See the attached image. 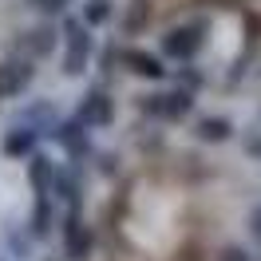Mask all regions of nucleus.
I'll return each mask as SVG.
<instances>
[{
	"label": "nucleus",
	"instance_id": "obj_1",
	"mask_svg": "<svg viewBox=\"0 0 261 261\" xmlns=\"http://www.w3.org/2000/svg\"><path fill=\"white\" fill-rule=\"evenodd\" d=\"M64 36H67L64 71H67V75H80L83 64H87V56H91V36H87V28H83V20H67Z\"/></svg>",
	"mask_w": 261,
	"mask_h": 261
},
{
	"label": "nucleus",
	"instance_id": "obj_2",
	"mask_svg": "<svg viewBox=\"0 0 261 261\" xmlns=\"http://www.w3.org/2000/svg\"><path fill=\"white\" fill-rule=\"evenodd\" d=\"M32 64L28 60H4L0 64V99H20L32 87Z\"/></svg>",
	"mask_w": 261,
	"mask_h": 261
},
{
	"label": "nucleus",
	"instance_id": "obj_3",
	"mask_svg": "<svg viewBox=\"0 0 261 261\" xmlns=\"http://www.w3.org/2000/svg\"><path fill=\"white\" fill-rule=\"evenodd\" d=\"M143 111L163 115V119H186L194 111V95L190 91H166V95H147L143 99Z\"/></svg>",
	"mask_w": 261,
	"mask_h": 261
},
{
	"label": "nucleus",
	"instance_id": "obj_4",
	"mask_svg": "<svg viewBox=\"0 0 261 261\" xmlns=\"http://www.w3.org/2000/svg\"><path fill=\"white\" fill-rule=\"evenodd\" d=\"M202 48V24H186V28H170L163 36V51L174 60H194V51Z\"/></svg>",
	"mask_w": 261,
	"mask_h": 261
},
{
	"label": "nucleus",
	"instance_id": "obj_5",
	"mask_svg": "<svg viewBox=\"0 0 261 261\" xmlns=\"http://www.w3.org/2000/svg\"><path fill=\"white\" fill-rule=\"evenodd\" d=\"M75 119H80L83 127H107L115 119V103L103 91H91V95L80 99V111H75Z\"/></svg>",
	"mask_w": 261,
	"mask_h": 261
},
{
	"label": "nucleus",
	"instance_id": "obj_6",
	"mask_svg": "<svg viewBox=\"0 0 261 261\" xmlns=\"http://www.w3.org/2000/svg\"><path fill=\"white\" fill-rule=\"evenodd\" d=\"M64 249H67V261H83L91 253V233L83 229V222L75 214H67V226H64Z\"/></svg>",
	"mask_w": 261,
	"mask_h": 261
},
{
	"label": "nucleus",
	"instance_id": "obj_7",
	"mask_svg": "<svg viewBox=\"0 0 261 261\" xmlns=\"http://www.w3.org/2000/svg\"><path fill=\"white\" fill-rule=\"evenodd\" d=\"M36 139H40V130H36L32 123H20L16 130L4 135V154H8V159H24V154L36 150Z\"/></svg>",
	"mask_w": 261,
	"mask_h": 261
},
{
	"label": "nucleus",
	"instance_id": "obj_8",
	"mask_svg": "<svg viewBox=\"0 0 261 261\" xmlns=\"http://www.w3.org/2000/svg\"><path fill=\"white\" fill-rule=\"evenodd\" d=\"M123 60L130 64L135 75H147V80H163V75H166V67H163L159 56H147V51H123Z\"/></svg>",
	"mask_w": 261,
	"mask_h": 261
},
{
	"label": "nucleus",
	"instance_id": "obj_9",
	"mask_svg": "<svg viewBox=\"0 0 261 261\" xmlns=\"http://www.w3.org/2000/svg\"><path fill=\"white\" fill-rule=\"evenodd\" d=\"M51 135H56L71 154H83V150H87V135H83V123H80V119H75V123H64V127H56Z\"/></svg>",
	"mask_w": 261,
	"mask_h": 261
},
{
	"label": "nucleus",
	"instance_id": "obj_10",
	"mask_svg": "<svg viewBox=\"0 0 261 261\" xmlns=\"http://www.w3.org/2000/svg\"><path fill=\"white\" fill-rule=\"evenodd\" d=\"M51 163L48 159H32V186H36V194H51Z\"/></svg>",
	"mask_w": 261,
	"mask_h": 261
},
{
	"label": "nucleus",
	"instance_id": "obj_11",
	"mask_svg": "<svg viewBox=\"0 0 261 261\" xmlns=\"http://www.w3.org/2000/svg\"><path fill=\"white\" fill-rule=\"evenodd\" d=\"M198 139L222 143V139H229V123H226V119H202V123H198Z\"/></svg>",
	"mask_w": 261,
	"mask_h": 261
},
{
	"label": "nucleus",
	"instance_id": "obj_12",
	"mask_svg": "<svg viewBox=\"0 0 261 261\" xmlns=\"http://www.w3.org/2000/svg\"><path fill=\"white\" fill-rule=\"evenodd\" d=\"M107 16H111V0H87V8H83L87 24H103Z\"/></svg>",
	"mask_w": 261,
	"mask_h": 261
},
{
	"label": "nucleus",
	"instance_id": "obj_13",
	"mask_svg": "<svg viewBox=\"0 0 261 261\" xmlns=\"http://www.w3.org/2000/svg\"><path fill=\"white\" fill-rule=\"evenodd\" d=\"M28 48H32V51H51V32H48V28L28 32Z\"/></svg>",
	"mask_w": 261,
	"mask_h": 261
},
{
	"label": "nucleus",
	"instance_id": "obj_14",
	"mask_svg": "<svg viewBox=\"0 0 261 261\" xmlns=\"http://www.w3.org/2000/svg\"><path fill=\"white\" fill-rule=\"evenodd\" d=\"M36 8H44V12H64L67 0H36Z\"/></svg>",
	"mask_w": 261,
	"mask_h": 261
},
{
	"label": "nucleus",
	"instance_id": "obj_15",
	"mask_svg": "<svg viewBox=\"0 0 261 261\" xmlns=\"http://www.w3.org/2000/svg\"><path fill=\"white\" fill-rule=\"evenodd\" d=\"M249 229H253V238L261 242V206L253 210V218H249Z\"/></svg>",
	"mask_w": 261,
	"mask_h": 261
},
{
	"label": "nucleus",
	"instance_id": "obj_16",
	"mask_svg": "<svg viewBox=\"0 0 261 261\" xmlns=\"http://www.w3.org/2000/svg\"><path fill=\"white\" fill-rule=\"evenodd\" d=\"M222 261H249V257H245L242 249H226V253H222Z\"/></svg>",
	"mask_w": 261,
	"mask_h": 261
},
{
	"label": "nucleus",
	"instance_id": "obj_17",
	"mask_svg": "<svg viewBox=\"0 0 261 261\" xmlns=\"http://www.w3.org/2000/svg\"><path fill=\"white\" fill-rule=\"evenodd\" d=\"M245 150H249L253 159H261V139H249V143H245Z\"/></svg>",
	"mask_w": 261,
	"mask_h": 261
}]
</instances>
